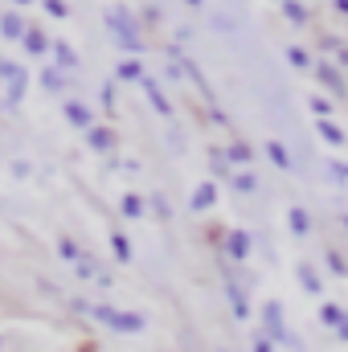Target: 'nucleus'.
<instances>
[{
  "mask_svg": "<svg viewBox=\"0 0 348 352\" xmlns=\"http://www.w3.org/2000/svg\"><path fill=\"white\" fill-rule=\"evenodd\" d=\"M21 4H29V0H21Z\"/></svg>",
  "mask_w": 348,
  "mask_h": 352,
  "instance_id": "32",
  "label": "nucleus"
},
{
  "mask_svg": "<svg viewBox=\"0 0 348 352\" xmlns=\"http://www.w3.org/2000/svg\"><path fill=\"white\" fill-rule=\"evenodd\" d=\"M254 352H270V344L266 340H254Z\"/></svg>",
  "mask_w": 348,
  "mask_h": 352,
  "instance_id": "30",
  "label": "nucleus"
},
{
  "mask_svg": "<svg viewBox=\"0 0 348 352\" xmlns=\"http://www.w3.org/2000/svg\"><path fill=\"white\" fill-rule=\"evenodd\" d=\"M320 135H324L328 144H345V131H340L336 123H328V119H320Z\"/></svg>",
  "mask_w": 348,
  "mask_h": 352,
  "instance_id": "13",
  "label": "nucleus"
},
{
  "mask_svg": "<svg viewBox=\"0 0 348 352\" xmlns=\"http://www.w3.org/2000/svg\"><path fill=\"white\" fill-rule=\"evenodd\" d=\"M41 82H45V90H62V87H66V78H62L58 70H45V74H41Z\"/></svg>",
  "mask_w": 348,
  "mask_h": 352,
  "instance_id": "21",
  "label": "nucleus"
},
{
  "mask_svg": "<svg viewBox=\"0 0 348 352\" xmlns=\"http://www.w3.org/2000/svg\"><path fill=\"white\" fill-rule=\"evenodd\" d=\"M87 311L94 316V320H102L107 328H119V332H140V328H144L140 316H119L115 307H87Z\"/></svg>",
  "mask_w": 348,
  "mask_h": 352,
  "instance_id": "2",
  "label": "nucleus"
},
{
  "mask_svg": "<svg viewBox=\"0 0 348 352\" xmlns=\"http://www.w3.org/2000/svg\"><path fill=\"white\" fill-rule=\"evenodd\" d=\"M291 226H295V234H307V213L295 209V213H291Z\"/></svg>",
  "mask_w": 348,
  "mask_h": 352,
  "instance_id": "23",
  "label": "nucleus"
},
{
  "mask_svg": "<svg viewBox=\"0 0 348 352\" xmlns=\"http://www.w3.org/2000/svg\"><path fill=\"white\" fill-rule=\"evenodd\" d=\"M266 328L283 340V344H291V349H299L295 344V336H287V328H283V320H279V303H266Z\"/></svg>",
  "mask_w": 348,
  "mask_h": 352,
  "instance_id": "3",
  "label": "nucleus"
},
{
  "mask_svg": "<svg viewBox=\"0 0 348 352\" xmlns=\"http://www.w3.org/2000/svg\"><path fill=\"white\" fill-rule=\"evenodd\" d=\"M107 29L123 41V50H131V54H140L144 50V41H140V33H135V25H131V16L123 12V8H107Z\"/></svg>",
  "mask_w": 348,
  "mask_h": 352,
  "instance_id": "1",
  "label": "nucleus"
},
{
  "mask_svg": "<svg viewBox=\"0 0 348 352\" xmlns=\"http://www.w3.org/2000/svg\"><path fill=\"white\" fill-rule=\"evenodd\" d=\"M123 217H144V201L127 192V197H123Z\"/></svg>",
  "mask_w": 348,
  "mask_h": 352,
  "instance_id": "17",
  "label": "nucleus"
},
{
  "mask_svg": "<svg viewBox=\"0 0 348 352\" xmlns=\"http://www.w3.org/2000/svg\"><path fill=\"white\" fill-rule=\"evenodd\" d=\"M152 209H156V217H168V201L164 197H152Z\"/></svg>",
  "mask_w": 348,
  "mask_h": 352,
  "instance_id": "27",
  "label": "nucleus"
},
{
  "mask_svg": "<svg viewBox=\"0 0 348 352\" xmlns=\"http://www.w3.org/2000/svg\"><path fill=\"white\" fill-rule=\"evenodd\" d=\"M230 254H234V258H246V254H250V238H246L242 230L230 234Z\"/></svg>",
  "mask_w": 348,
  "mask_h": 352,
  "instance_id": "9",
  "label": "nucleus"
},
{
  "mask_svg": "<svg viewBox=\"0 0 348 352\" xmlns=\"http://www.w3.org/2000/svg\"><path fill=\"white\" fill-rule=\"evenodd\" d=\"M111 250L119 254V263H127V258H131V242H127L123 234H111Z\"/></svg>",
  "mask_w": 348,
  "mask_h": 352,
  "instance_id": "14",
  "label": "nucleus"
},
{
  "mask_svg": "<svg viewBox=\"0 0 348 352\" xmlns=\"http://www.w3.org/2000/svg\"><path fill=\"white\" fill-rule=\"evenodd\" d=\"M283 8H287V16H291V25H303V21H307V12H303V4H295V0H287Z\"/></svg>",
  "mask_w": 348,
  "mask_h": 352,
  "instance_id": "19",
  "label": "nucleus"
},
{
  "mask_svg": "<svg viewBox=\"0 0 348 352\" xmlns=\"http://www.w3.org/2000/svg\"><path fill=\"white\" fill-rule=\"evenodd\" d=\"M119 78H140V66H135V62H123V66H119Z\"/></svg>",
  "mask_w": 348,
  "mask_h": 352,
  "instance_id": "25",
  "label": "nucleus"
},
{
  "mask_svg": "<svg viewBox=\"0 0 348 352\" xmlns=\"http://www.w3.org/2000/svg\"><path fill=\"white\" fill-rule=\"evenodd\" d=\"M299 278H303V291H312V295H320V291H324V283H320V274H316V270H312L307 263L299 266Z\"/></svg>",
  "mask_w": 348,
  "mask_h": 352,
  "instance_id": "10",
  "label": "nucleus"
},
{
  "mask_svg": "<svg viewBox=\"0 0 348 352\" xmlns=\"http://www.w3.org/2000/svg\"><path fill=\"white\" fill-rule=\"evenodd\" d=\"M312 111L316 115H328V98H312Z\"/></svg>",
  "mask_w": 348,
  "mask_h": 352,
  "instance_id": "29",
  "label": "nucleus"
},
{
  "mask_svg": "<svg viewBox=\"0 0 348 352\" xmlns=\"http://www.w3.org/2000/svg\"><path fill=\"white\" fill-rule=\"evenodd\" d=\"M87 135H90V148H94V152H111V148H115V135H111L107 127H87Z\"/></svg>",
  "mask_w": 348,
  "mask_h": 352,
  "instance_id": "6",
  "label": "nucleus"
},
{
  "mask_svg": "<svg viewBox=\"0 0 348 352\" xmlns=\"http://www.w3.org/2000/svg\"><path fill=\"white\" fill-rule=\"evenodd\" d=\"M226 291H230V299H234V316H238V320H246V316H250V307H246V299H242V291H238V283H234V278H226Z\"/></svg>",
  "mask_w": 348,
  "mask_h": 352,
  "instance_id": "8",
  "label": "nucleus"
},
{
  "mask_svg": "<svg viewBox=\"0 0 348 352\" xmlns=\"http://www.w3.org/2000/svg\"><path fill=\"white\" fill-rule=\"evenodd\" d=\"M45 12H50V16H66V4H62V0H45Z\"/></svg>",
  "mask_w": 348,
  "mask_h": 352,
  "instance_id": "26",
  "label": "nucleus"
},
{
  "mask_svg": "<svg viewBox=\"0 0 348 352\" xmlns=\"http://www.w3.org/2000/svg\"><path fill=\"white\" fill-rule=\"evenodd\" d=\"M188 4H201V0H188Z\"/></svg>",
  "mask_w": 348,
  "mask_h": 352,
  "instance_id": "31",
  "label": "nucleus"
},
{
  "mask_svg": "<svg viewBox=\"0 0 348 352\" xmlns=\"http://www.w3.org/2000/svg\"><path fill=\"white\" fill-rule=\"evenodd\" d=\"M230 160H238V164H246V160H250V148H246V144H234V152H230Z\"/></svg>",
  "mask_w": 348,
  "mask_h": 352,
  "instance_id": "24",
  "label": "nucleus"
},
{
  "mask_svg": "<svg viewBox=\"0 0 348 352\" xmlns=\"http://www.w3.org/2000/svg\"><path fill=\"white\" fill-rule=\"evenodd\" d=\"M0 29H4V37H21V33H25V25H21V16H12V12H8V16L0 21Z\"/></svg>",
  "mask_w": 348,
  "mask_h": 352,
  "instance_id": "16",
  "label": "nucleus"
},
{
  "mask_svg": "<svg viewBox=\"0 0 348 352\" xmlns=\"http://www.w3.org/2000/svg\"><path fill=\"white\" fill-rule=\"evenodd\" d=\"M324 324H336V328H345V311H340L336 303H328V307H324Z\"/></svg>",
  "mask_w": 348,
  "mask_h": 352,
  "instance_id": "20",
  "label": "nucleus"
},
{
  "mask_svg": "<svg viewBox=\"0 0 348 352\" xmlns=\"http://www.w3.org/2000/svg\"><path fill=\"white\" fill-rule=\"evenodd\" d=\"M234 188H238V192H254V188H259V176L254 173H238L234 176Z\"/></svg>",
  "mask_w": 348,
  "mask_h": 352,
  "instance_id": "15",
  "label": "nucleus"
},
{
  "mask_svg": "<svg viewBox=\"0 0 348 352\" xmlns=\"http://www.w3.org/2000/svg\"><path fill=\"white\" fill-rule=\"evenodd\" d=\"M213 201H217V188H213V184H201V188L193 192V201H188V205H193V209L201 213V209H209Z\"/></svg>",
  "mask_w": 348,
  "mask_h": 352,
  "instance_id": "7",
  "label": "nucleus"
},
{
  "mask_svg": "<svg viewBox=\"0 0 348 352\" xmlns=\"http://www.w3.org/2000/svg\"><path fill=\"white\" fill-rule=\"evenodd\" d=\"M287 58H291V66H307V54H303V50H291Z\"/></svg>",
  "mask_w": 348,
  "mask_h": 352,
  "instance_id": "28",
  "label": "nucleus"
},
{
  "mask_svg": "<svg viewBox=\"0 0 348 352\" xmlns=\"http://www.w3.org/2000/svg\"><path fill=\"white\" fill-rule=\"evenodd\" d=\"M316 74H320V82L332 90V94H345V82H340V70H336V66L320 62V66H316Z\"/></svg>",
  "mask_w": 348,
  "mask_h": 352,
  "instance_id": "4",
  "label": "nucleus"
},
{
  "mask_svg": "<svg viewBox=\"0 0 348 352\" xmlns=\"http://www.w3.org/2000/svg\"><path fill=\"white\" fill-rule=\"evenodd\" d=\"M140 87H144V94H148V98L156 102V111H160V115H173V107H168V98H164V90H160V82H152V78H144Z\"/></svg>",
  "mask_w": 348,
  "mask_h": 352,
  "instance_id": "5",
  "label": "nucleus"
},
{
  "mask_svg": "<svg viewBox=\"0 0 348 352\" xmlns=\"http://www.w3.org/2000/svg\"><path fill=\"white\" fill-rule=\"evenodd\" d=\"M21 37H25V45H29V54H45V50H50V45H45V37H41L37 29H25Z\"/></svg>",
  "mask_w": 348,
  "mask_h": 352,
  "instance_id": "12",
  "label": "nucleus"
},
{
  "mask_svg": "<svg viewBox=\"0 0 348 352\" xmlns=\"http://www.w3.org/2000/svg\"><path fill=\"white\" fill-rule=\"evenodd\" d=\"M66 119H70L74 127H90V111L83 102H70V107H66Z\"/></svg>",
  "mask_w": 348,
  "mask_h": 352,
  "instance_id": "11",
  "label": "nucleus"
},
{
  "mask_svg": "<svg viewBox=\"0 0 348 352\" xmlns=\"http://www.w3.org/2000/svg\"><path fill=\"white\" fill-rule=\"evenodd\" d=\"M266 152H270V160H274L279 168H287V164H291V156H287V148H283V144H266Z\"/></svg>",
  "mask_w": 348,
  "mask_h": 352,
  "instance_id": "18",
  "label": "nucleus"
},
{
  "mask_svg": "<svg viewBox=\"0 0 348 352\" xmlns=\"http://www.w3.org/2000/svg\"><path fill=\"white\" fill-rule=\"evenodd\" d=\"M54 54H58V62H62V66H74V50H70L66 41H58V45H54Z\"/></svg>",
  "mask_w": 348,
  "mask_h": 352,
  "instance_id": "22",
  "label": "nucleus"
}]
</instances>
